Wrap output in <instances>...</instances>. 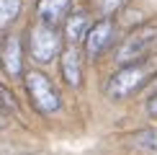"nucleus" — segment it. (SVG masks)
Segmentation results:
<instances>
[{
	"label": "nucleus",
	"mask_w": 157,
	"mask_h": 155,
	"mask_svg": "<svg viewBox=\"0 0 157 155\" xmlns=\"http://www.w3.org/2000/svg\"><path fill=\"white\" fill-rule=\"evenodd\" d=\"M23 80H26V90H29V96H31V103H34L41 114H57L62 109L59 93H57V88L52 85V80L44 73L29 70Z\"/></svg>",
	"instance_id": "nucleus-2"
},
{
	"label": "nucleus",
	"mask_w": 157,
	"mask_h": 155,
	"mask_svg": "<svg viewBox=\"0 0 157 155\" xmlns=\"http://www.w3.org/2000/svg\"><path fill=\"white\" fill-rule=\"evenodd\" d=\"M157 44V29L155 26H142V29H134L132 34L121 42V47L116 49V62L119 65H129V62H136L142 57L149 54Z\"/></svg>",
	"instance_id": "nucleus-3"
},
{
	"label": "nucleus",
	"mask_w": 157,
	"mask_h": 155,
	"mask_svg": "<svg viewBox=\"0 0 157 155\" xmlns=\"http://www.w3.org/2000/svg\"><path fill=\"white\" fill-rule=\"evenodd\" d=\"M93 3H95L98 13H101L103 18H108V16H113V13L124 5V0H93Z\"/></svg>",
	"instance_id": "nucleus-12"
},
{
	"label": "nucleus",
	"mask_w": 157,
	"mask_h": 155,
	"mask_svg": "<svg viewBox=\"0 0 157 155\" xmlns=\"http://www.w3.org/2000/svg\"><path fill=\"white\" fill-rule=\"evenodd\" d=\"M155 75H157V57H142L136 62L124 65L119 73L111 78L108 85H106V93L111 98H116V101L129 98L139 88H144Z\"/></svg>",
	"instance_id": "nucleus-1"
},
{
	"label": "nucleus",
	"mask_w": 157,
	"mask_h": 155,
	"mask_svg": "<svg viewBox=\"0 0 157 155\" xmlns=\"http://www.w3.org/2000/svg\"><path fill=\"white\" fill-rule=\"evenodd\" d=\"M62 42H59V34H57V26H49V23H41L39 21L29 34V52L36 62L47 65L57 57Z\"/></svg>",
	"instance_id": "nucleus-4"
},
{
	"label": "nucleus",
	"mask_w": 157,
	"mask_h": 155,
	"mask_svg": "<svg viewBox=\"0 0 157 155\" xmlns=\"http://www.w3.org/2000/svg\"><path fill=\"white\" fill-rule=\"evenodd\" d=\"M0 124H5V114L3 111H0Z\"/></svg>",
	"instance_id": "nucleus-14"
},
{
	"label": "nucleus",
	"mask_w": 157,
	"mask_h": 155,
	"mask_svg": "<svg viewBox=\"0 0 157 155\" xmlns=\"http://www.w3.org/2000/svg\"><path fill=\"white\" fill-rule=\"evenodd\" d=\"M62 75L72 88L80 85V54H77L75 44H70V47L62 52Z\"/></svg>",
	"instance_id": "nucleus-10"
},
{
	"label": "nucleus",
	"mask_w": 157,
	"mask_h": 155,
	"mask_svg": "<svg viewBox=\"0 0 157 155\" xmlns=\"http://www.w3.org/2000/svg\"><path fill=\"white\" fill-rule=\"evenodd\" d=\"M70 10H72V0H39V5H36L39 21L49 23V26L64 23V18L70 16Z\"/></svg>",
	"instance_id": "nucleus-7"
},
{
	"label": "nucleus",
	"mask_w": 157,
	"mask_h": 155,
	"mask_svg": "<svg viewBox=\"0 0 157 155\" xmlns=\"http://www.w3.org/2000/svg\"><path fill=\"white\" fill-rule=\"evenodd\" d=\"M0 62H3V70L10 78H18L23 73V47L18 34H10L3 39V47H0Z\"/></svg>",
	"instance_id": "nucleus-6"
},
{
	"label": "nucleus",
	"mask_w": 157,
	"mask_h": 155,
	"mask_svg": "<svg viewBox=\"0 0 157 155\" xmlns=\"http://www.w3.org/2000/svg\"><path fill=\"white\" fill-rule=\"evenodd\" d=\"M116 39V26L108 18H101L98 23H90L88 34H85V49L88 57H101Z\"/></svg>",
	"instance_id": "nucleus-5"
},
{
	"label": "nucleus",
	"mask_w": 157,
	"mask_h": 155,
	"mask_svg": "<svg viewBox=\"0 0 157 155\" xmlns=\"http://www.w3.org/2000/svg\"><path fill=\"white\" fill-rule=\"evenodd\" d=\"M88 29H90V18H88L85 10L70 13V16L64 18V39H67V44L82 42L85 34H88Z\"/></svg>",
	"instance_id": "nucleus-8"
},
{
	"label": "nucleus",
	"mask_w": 157,
	"mask_h": 155,
	"mask_svg": "<svg viewBox=\"0 0 157 155\" xmlns=\"http://www.w3.org/2000/svg\"><path fill=\"white\" fill-rule=\"evenodd\" d=\"M147 111L152 114V116H157V93L152 96V98H149V103H147Z\"/></svg>",
	"instance_id": "nucleus-13"
},
{
	"label": "nucleus",
	"mask_w": 157,
	"mask_h": 155,
	"mask_svg": "<svg viewBox=\"0 0 157 155\" xmlns=\"http://www.w3.org/2000/svg\"><path fill=\"white\" fill-rule=\"evenodd\" d=\"M132 155H157V129H147V132H136L132 140L126 142Z\"/></svg>",
	"instance_id": "nucleus-9"
},
{
	"label": "nucleus",
	"mask_w": 157,
	"mask_h": 155,
	"mask_svg": "<svg viewBox=\"0 0 157 155\" xmlns=\"http://www.w3.org/2000/svg\"><path fill=\"white\" fill-rule=\"evenodd\" d=\"M21 13V0H0V29H5Z\"/></svg>",
	"instance_id": "nucleus-11"
}]
</instances>
